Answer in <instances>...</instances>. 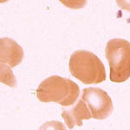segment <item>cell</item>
Here are the masks:
<instances>
[{
  "label": "cell",
  "instance_id": "obj_1",
  "mask_svg": "<svg viewBox=\"0 0 130 130\" xmlns=\"http://www.w3.org/2000/svg\"><path fill=\"white\" fill-rule=\"evenodd\" d=\"M80 95L79 86L68 78L52 75L40 83L37 96L42 102H56L63 107L76 102Z\"/></svg>",
  "mask_w": 130,
  "mask_h": 130
},
{
  "label": "cell",
  "instance_id": "obj_2",
  "mask_svg": "<svg viewBox=\"0 0 130 130\" xmlns=\"http://www.w3.org/2000/svg\"><path fill=\"white\" fill-rule=\"evenodd\" d=\"M70 74L84 84H98L106 80V70L102 62L88 50H76L69 63Z\"/></svg>",
  "mask_w": 130,
  "mask_h": 130
},
{
  "label": "cell",
  "instance_id": "obj_3",
  "mask_svg": "<svg viewBox=\"0 0 130 130\" xmlns=\"http://www.w3.org/2000/svg\"><path fill=\"white\" fill-rule=\"evenodd\" d=\"M106 57L109 64L110 81L123 83L130 77V43L125 39L114 38L106 45Z\"/></svg>",
  "mask_w": 130,
  "mask_h": 130
},
{
  "label": "cell",
  "instance_id": "obj_4",
  "mask_svg": "<svg viewBox=\"0 0 130 130\" xmlns=\"http://www.w3.org/2000/svg\"><path fill=\"white\" fill-rule=\"evenodd\" d=\"M82 99L89 108L92 118L95 120H105L114 111V105L110 96L106 91L99 88L84 89Z\"/></svg>",
  "mask_w": 130,
  "mask_h": 130
},
{
  "label": "cell",
  "instance_id": "obj_5",
  "mask_svg": "<svg viewBox=\"0 0 130 130\" xmlns=\"http://www.w3.org/2000/svg\"><path fill=\"white\" fill-rule=\"evenodd\" d=\"M24 58V50L13 39L3 37L0 39V61L1 63L14 68L20 64Z\"/></svg>",
  "mask_w": 130,
  "mask_h": 130
},
{
  "label": "cell",
  "instance_id": "obj_6",
  "mask_svg": "<svg viewBox=\"0 0 130 130\" xmlns=\"http://www.w3.org/2000/svg\"><path fill=\"white\" fill-rule=\"evenodd\" d=\"M62 117L64 119L67 127L73 129L75 126H83V120H89L92 115L87 104L83 99L76 101V102L69 109H62Z\"/></svg>",
  "mask_w": 130,
  "mask_h": 130
},
{
  "label": "cell",
  "instance_id": "obj_7",
  "mask_svg": "<svg viewBox=\"0 0 130 130\" xmlns=\"http://www.w3.org/2000/svg\"><path fill=\"white\" fill-rule=\"evenodd\" d=\"M1 83L10 87H15L17 85V81L11 71V68L4 63H1Z\"/></svg>",
  "mask_w": 130,
  "mask_h": 130
},
{
  "label": "cell",
  "instance_id": "obj_8",
  "mask_svg": "<svg viewBox=\"0 0 130 130\" xmlns=\"http://www.w3.org/2000/svg\"><path fill=\"white\" fill-rule=\"evenodd\" d=\"M66 7L72 10H79L87 5V0H59Z\"/></svg>",
  "mask_w": 130,
  "mask_h": 130
},
{
  "label": "cell",
  "instance_id": "obj_9",
  "mask_svg": "<svg viewBox=\"0 0 130 130\" xmlns=\"http://www.w3.org/2000/svg\"><path fill=\"white\" fill-rule=\"evenodd\" d=\"M38 130H67L65 126L60 121H52L43 123Z\"/></svg>",
  "mask_w": 130,
  "mask_h": 130
},
{
  "label": "cell",
  "instance_id": "obj_10",
  "mask_svg": "<svg viewBox=\"0 0 130 130\" xmlns=\"http://www.w3.org/2000/svg\"><path fill=\"white\" fill-rule=\"evenodd\" d=\"M116 3L121 10L130 11V0H116Z\"/></svg>",
  "mask_w": 130,
  "mask_h": 130
},
{
  "label": "cell",
  "instance_id": "obj_11",
  "mask_svg": "<svg viewBox=\"0 0 130 130\" xmlns=\"http://www.w3.org/2000/svg\"><path fill=\"white\" fill-rule=\"evenodd\" d=\"M7 0H1V3H5Z\"/></svg>",
  "mask_w": 130,
  "mask_h": 130
}]
</instances>
